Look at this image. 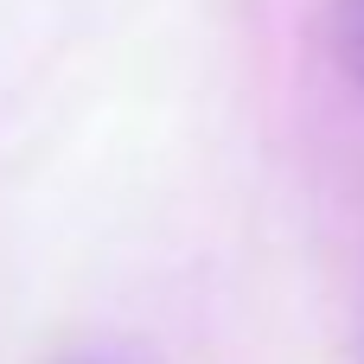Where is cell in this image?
Listing matches in <instances>:
<instances>
[{"instance_id": "cell-1", "label": "cell", "mask_w": 364, "mask_h": 364, "mask_svg": "<svg viewBox=\"0 0 364 364\" xmlns=\"http://www.w3.org/2000/svg\"><path fill=\"white\" fill-rule=\"evenodd\" d=\"M333 32H339V58H346V70L364 83V0H339Z\"/></svg>"}]
</instances>
